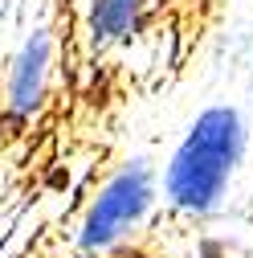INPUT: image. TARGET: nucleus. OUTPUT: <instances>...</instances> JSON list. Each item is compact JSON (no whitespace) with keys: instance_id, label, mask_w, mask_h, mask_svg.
<instances>
[{"instance_id":"f03ea898","label":"nucleus","mask_w":253,"mask_h":258,"mask_svg":"<svg viewBox=\"0 0 253 258\" xmlns=\"http://www.w3.org/2000/svg\"><path fill=\"white\" fill-rule=\"evenodd\" d=\"M160 201V172L147 156H131L102 180V188L90 197L82 221H78V250L82 254H110L118 242H126L139 225L151 217Z\"/></svg>"},{"instance_id":"7ed1b4c3","label":"nucleus","mask_w":253,"mask_h":258,"mask_svg":"<svg viewBox=\"0 0 253 258\" xmlns=\"http://www.w3.org/2000/svg\"><path fill=\"white\" fill-rule=\"evenodd\" d=\"M49 74H53V29L37 25L13 53L9 78H5V107L17 123H29L33 115H41L49 99Z\"/></svg>"},{"instance_id":"20e7f679","label":"nucleus","mask_w":253,"mask_h":258,"mask_svg":"<svg viewBox=\"0 0 253 258\" xmlns=\"http://www.w3.org/2000/svg\"><path fill=\"white\" fill-rule=\"evenodd\" d=\"M143 5L147 0H90V45L94 49H114L122 41H131L139 33V21H143Z\"/></svg>"},{"instance_id":"f257e3e1","label":"nucleus","mask_w":253,"mask_h":258,"mask_svg":"<svg viewBox=\"0 0 253 258\" xmlns=\"http://www.w3.org/2000/svg\"><path fill=\"white\" fill-rule=\"evenodd\" d=\"M249 152V123L233 103H208L172 148L160 172L164 201L184 217H212Z\"/></svg>"}]
</instances>
